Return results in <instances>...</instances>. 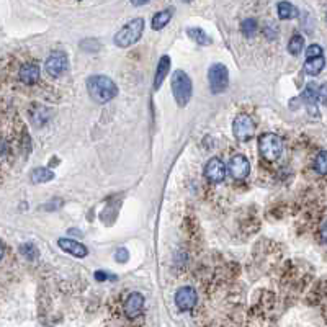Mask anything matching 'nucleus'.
Masks as SVG:
<instances>
[{
	"label": "nucleus",
	"instance_id": "obj_26",
	"mask_svg": "<svg viewBox=\"0 0 327 327\" xmlns=\"http://www.w3.org/2000/svg\"><path fill=\"white\" fill-rule=\"evenodd\" d=\"M115 260L118 262V264H126V262L129 260V250L124 249V247H120V249H116Z\"/></svg>",
	"mask_w": 327,
	"mask_h": 327
},
{
	"label": "nucleus",
	"instance_id": "obj_18",
	"mask_svg": "<svg viewBox=\"0 0 327 327\" xmlns=\"http://www.w3.org/2000/svg\"><path fill=\"white\" fill-rule=\"evenodd\" d=\"M186 35H188V38L191 41H195L196 44H202V46H206L211 43V38L206 35V31L203 30V28H198V26H190L188 30H186Z\"/></svg>",
	"mask_w": 327,
	"mask_h": 327
},
{
	"label": "nucleus",
	"instance_id": "obj_2",
	"mask_svg": "<svg viewBox=\"0 0 327 327\" xmlns=\"http://www.w3.org/2000/svg\"><path fill=\"white\" fill-rule=\"evenodd\" d=\"M143 33H144V20L143 18H134V20L128 21L116 33L113 41L118 48H129V46L136 44L141 40Z\"/></svg>",
	"mask_w": 327,
	"mask_h": 327
},
{
	"label": "nucleus",
	"instance_id": "obj_10",
	"mask_svg": "<svg viewBox=\"0 0 327 327\" xmlns=\"http://www.w3.org/2000/svg\"><path fill=\"white\" fill-rule=\"evenodd\" d=\"M198 301V294H196L195 288L191 286H184L175 293V305L180 311H191L196 306Z\"/></svg>",
	"mask_w": 327,
	"mask_h": 327
},
{
	"label": "nucleus",
	"instance_id": "obj_22",
	"mask_svg": "<svg viewBox=\"0 0 327 327\" xmlns=\"http://www.w3.org/2000/svg\"><path fill=\"white\" fill-rule=\"evenodd\" d=\"M303 48H305V38H303L301 35H294L291 36V40H289L288 43V51L289 54L293 56H298L303 51Z\"/></svg>",
	"mask_w": 327,
	"mask_h": 327
},
{
	"label": "nucleus",
	"instance_id": "obj_29",
	"mask_svg": "<svg viewBox=\"0 0 327 327\" xmlns=\"http://www.w3.org/2000/svg\"><path fill=\"white\" fill-rule=\"evenodd\" d=\"M314 56H322V48L319 44H311L306 49V58H314Z\"/></svg>",
	"mask_w": 327,
	"mask_h": 327
},
{
	"label": "nucleus",
	"instance_id": "obj_32",
	"mask_svg": "<svg viewBox=\"0 0 327 327\" xmlns=\"http://www.w3.org/2000/svg\"><path fill=\"white\" fill-rule=\"evenodd\" d=\"M182 2H185V3H190V2H191V0H182Z\"/></svg>",
	"mask_w": 327,
	"mask_h": 327
},
{
	"label": "nucleus",
	"instance_id": "obj_30",
	"mask_svg": "<svg viewBox=\"0 0 327 327\" xmlns=\"http://www.w3.org/2000/svg\"><path fill=\"white\" fill-rule=\"evenodd\" d=\"M321 237H322V241L327 244V221L321 226Z\"/></svg>",
	"mask_w": 327,
	"mask_h": 327
},
{
	"label": "nucleus",
	"instance_id": "obj_5",
	"mask_svg": "<svg viewBox=\"0 0 327 327\" xmlns=\"http://www.w3.org/2000/svg\"><path fill=\"white\" fill-rule=\"evenodd\" d=\"M208 83L213 93H221L226 90L229 85V72L226 65L219 62L213 64L208 71Z\"/></svg>",
	"mask_w": 327,
	"mask_h": 327
},
{
	"label": "nucleus",
	"instance_id": "obj_28",
	"mask_svg": "<svg viewBox=\"0 0 327 327\" xmlns=\"http://www.w3.org/2000/svg\"><path fill=\"white\" fill-rule=\"evenodd\" d=\"M93 277H95L97 282H106V280H116L115 275H111L108 272H102V270H97L95 273H93Z\"/></svg>",
	"mask_w": 327,
	"mask_h": 327
},
{
	"label": "nucleus",
	"instance_id": "obj_14",
	"mask_svg": "<svg viewBox=\"0 0 327 327\" xmlns=\"http://www.w3.org/2000/svg\"><path fill=\"white\" fill-rule=\"evenodd\" d=\"M169 71H170V58L169 56H162V58L159 59V64L156 67V76H154V90H159V88L162 87L165 77L169 76Z\"/></svg>",
	"mask_w": 327,
	"mask_h": 327
},
{
	"label": "nucleus",
	"instance_id": "obj_23",
	"mask_svg": "<svg viewBox=\"0 0 327 327\" xmlns=\"http://www.w3.org/2000/svg\"><path fill=\"white\" fill-rule=\"evenodd\" d=\"M314 170L319 175H327V151H321L314 157Z\"/></svg>",
	"mask_w": 327,
	"mask_h": 327
},
{
	"label": "nucleus",
	"instance_id": "obj_7",
	"mask_svg": "<svg viewBox=\"0 0 327 327\" xmlns=\"http://www.w3.org/2000/svg\"><path fill=\"white\" fill-rule=\"evenodd\" d=\"M232 133H234V138L239 139V141H249L255 133L254 120L247 115H239L232 123Z\"/></svg>",
	"mask_w": 327,
	"mask_h": 327
},
{
	"label": "nucleus",
	"instance_id": "obj_17",
	"mask_svg": "<svg viewBox=\"0 0 327 327\" xmlns=\"http://www.w3.org/2000/svg\"><path fill=\"white\" fill-rule=\"evenodd\" d=\"M172 15H174V8H165V10H162V12H159V13H156V15L152 17V30H156V31H161V30H164L167 25L170 23V20H172Z\"/></svg>",
	"mask_w": 327,
	"mask_h": 327
},
{
	"label": "nucleus",
	"instance_id": "obj_6",
	"mask_svg": "<svg viewBox=\"0 0 327 327\" xmlns=\"http://www.w3.org/2000/svg\"><path fill=\"white\" fill-rule=\"evenodd\" d=\"M67 67H69V59H67V54L62 53V51H54V53H51L44 62L46 72H48L51 77H61L67 71Z\"/></svg>",
	"mask_w": 327,
	"mask_h": 327
},
{
	"label": "nucleus",
	"instance_id": "obj_12",
	"mask_svg": "<svg viewBox=\"0 0 327 327\" xmlns=\"http://www.w3.org/2000/svg\"><path fill=\"white\" fill-rule=\"evenodd\" d=\"M58 245L62 249L64 252H67V254H71L74 257H77V259H83V257L88 255V249L81 242L74 241V239H67V237H61L58 241Z\"/></svg>",
	"mask_w": 327,
	"mask_h": 327
},
{
	"label": "nucleus",
	"instance_id": "obj_9",
	"mask_svg": "<svg viewBox=\"0 0 327 327\" xmlns=\"http://www.w3.org/2000/svg\"><path fill=\"white\" fill-rule=\"evenodd\" d=\"M227 172L234 180H244L250 172V164L245 156H232L227 162Z\"/></svg>",
	"mask_w": 327,
	"mask_h": 327
},
{
	"label": "nucleus",
	"instance_id": "obj_3",
	"mask_svg": "<svg viewBox=\"0 0 327 327\" xmlns=\"http://www.w3.org/2000/svg\"><path fill=\"white\" fill-rule=\"evenodd\" d=\"M172 93L179 106H186L193 95V85H191V79L186 76L184 71H175L172 74Z\"/></svg>",
	"mask_w": 327,
	"mask_h": 327
},
{
	"label": "nucleus",
	"instance_id": "obj_31",
	"mask_svg": "<svg viewBox=\"0 0 327 327\" xmlns=\"http://www.w3.org/2000/svg\"><path fill=\"white\" fill-rule=\"evenodd\" d=\"M129 2L133 3L134 7H141V5H144V3L151 2V0H129Z\"/></svg>",
	"mask_w": 327,
	"mask_h": 327
},
{
	"label": "nucleus",
	"instance_id": "obj_13",
	"mask_svg": "<svg viewBox=\"0 0 327 327\" xmlns=\"http://www.w3.org/2000/svg\"><path fill=\"white\" fill-rule=\"evenodd\" d=\"M40 76H41V69L36 64L21 65L20 72H18V77H20V81L23 83H26V85H33V83H36L40 81Z\"/></svg>",
	"mask_w": 327,
	"mask_h": 327
},
{
	"label": "nucleus",
	"instance_id": "obj_25",
	"mask_svg": "<svg viewBox=\"0 0 327 327\" xmlns=\"http://www.w3.org/2000/svg\"><path fill=\"white\" fill-rule=\"evenodd\" d=\"M262 31H264V35L267 36L268 40H273V38H277V35H278V26L272 21H267L265 26L262 28Z\"/></svg>",
	"mask_w": 327,
	"mask_h": 327
},
{
	"label": "nucleus",
	"instance_id": "obj_11",
	"mask_svg": "<svg viewBox=\"0 0 327 327\" xmlns=\"http://www.w3.org/2000/svg\"><path fill=\"white\" fill-rule=\"evenodd\" d=\"M144 311V296L141 293L134 291L131 293L124 301V314L129 319H134V317H139Z\"/></svg>",
	"mask_w": 327,
	"mask_h": 327
},
{
	"label": "nucleus",
	"instance_id": "obj_4",
	"mask_svg": "<svg viewBox=\"0 0 327 327\" xmlns=\"http://www.w3.org/2000/svg\"><path fill=\"white\" fill-rule=\"evenodd\" d=\"M259 152L260 156L268 162L278 161L283 152V141L278 134L275 133H265L259 139Z\"/></svg>",
	"mask_w": 327,
	"mask_h": 327
},
{
	"label": "nucleus",
	"instance_id": "obj_8",
	"mask_svg": "<svg viewBox=\"0 0 327 327\" xmlns=\"http://www.w3.org/2000/svg\"><path fill=\"white\" fill-rule=\"evenodd\" d=\"M226 175H227V165L221 161V159L213 157V159H209L206 162V165H204V177H206L208 182H211L214 185L224 182Z\"/></svg>",
	"mask_w": 327,
	"mask_h": 327
},
{
	"label": "nucleus",
	"instance_id": "obj_20",
	"mask_svg": "<svg viewBox=\"0 0 327 327\" xmlns=\"http://www.w3.org/2000/svg\"><path fill=\"white\" fill-rule=\"evenodd\" d=\"M277 12L282 20H291V18L298 17V8L289 2H280L277 5Z\"/></svg>",
	"mask_w": 327,
	"mask_h": 327
},
{
	"label": "nucleus",
	"instance_id": "obj_24",
	"mask_svg": "<svg viewBox=\"0 0 327 327\" xmlns=\"http://www.w3.org/2000/svg\"><path fill=\"white\" fill-rule=\"evenodd\" d=\"M20 252H21V255L28 260H35L36 257H38V249H36L33 244H23L20 247Z\"/></svg>",
	"mask_w": 327,
	"mask_h": 327
},
{
	"label": "nucleus",
	"instance_id": "obj_27",
	"mask_svg": "<svg viewBox=\"0 0 327 327\" xmlns=\"http://www.w3.org/2000/svg\"><path fill=\"white\" fill-rule=\"evenodd\" d=\"M317 102H321L322 105H327V83H322L321 87H317Z\"/></svg>",
	"mask_w": 327,
	"mask_h": 327
},
{
	"label": "nucleus",
	"instance_id": "obj_16",
	"mask_svg": "<svg viewBox=\"0 0 327 327\" xmlns=\"http://www.w3.org/2000/svg\"><path fill=\"white\" fill-rule=\"evenodd\" d=\"M326 67L324 56H314V58H307L305 61V72L307 76H319Z\"/></svg>",
	"mask_w": 327,
	"mask_h": 327
},
{
	"label": "nucleus",
	"instance_id": "obj_21",
	"mask_svg": "<svg viewBox=\"0 0 327 327\" xmlns=\"http://www.w3.org/2000/svg\"><path fill=\"white\" fill-rule=\"evenodd\" d=\"M241 30H242V35H244L245 38H254V36L257 35V31H259V25H257V21L254 20V18H247V20L242 21Z\"/></svg>",
	"mask_w": 327,
	"mask_h": 327
},
{
	"label": "nucleus",
	"instance_id": "obj_19",
	"mask_svg": "<svg viewBox=\"0 0 327 327\" xmlns=\"http://www.w3.org/2000/svg\"><path fill=\"white\" fill-rule=\"evenodd\" d=\"M30 179L33 184H46V182H51L54 179V172L48 167H40V169H35L31 172Z\"/></svg>",
	"mask_w": 327,
	"mask_h": 327
},
{
	"label": "nucleus",
	"instance_id": "obj_1",
	"mask_svg": "<svg viewBox=\"0 0 327 327\" xmlns=\"http://www.w3.org/2000/svg\"><path fill=\"white\" fill-rule=\"evenodd\" d=\"M87 92L95 103H108L118 95V87L108 76H92L87 79Z\"/></svg>",
	"mask_w": 327,
	"mask_h": 327
},
{
	"label": "nucleus",
	"instance_id": "obj_15",
	"mask_svg": "<svg viewBox=\"0 0 327 327\" xmlns=\"http://www.w3.org/2000/svg\"><path fill=\"white\" fill-rule=\"evenodd\" d=\"M51 115H53V111L49 108H46L43 105H38V106H33L31 111H30V118H31V123L35 126H43L44 123H48Z\"/></svg>",
	"mask_w": 327,
	"mask_h": 327
}]
</instances>
